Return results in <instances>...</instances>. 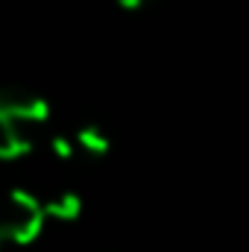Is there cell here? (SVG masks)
<instances>
[{
    "label": "cell",
    "mask_w": 249,
    "mask_h": 252,
    "mask_svg": "<svg viewBox=\"0 0 249 252\" xmlns=\"http://www.w3.org/2000/svg\"><path fill=\"white\" fill-rule=\"evenodd\" d=\"M50 132V106L32 91H6L0 97V153L3 158H27L47 147Z\"/></svg>",
    "instance_id": "cell-1"
},
{
    "label": "cell",
    "mask_w": 249,
    "mask_h": 252,
    "mask_svg": "<svg viewBox=\"0 0 249 252\" xmlns=\"http://www.w3.org/2000/svg\"><path fill=\"white\" fill-rule=\"evenodd\" d=\"M50 220L44 202L38 193L24 188H15L6 193L3 211H0V238L15 247H30L41 238L44 223Z\"/></svg>",
    "instance_id": "cell-2"
},
{
    "label": "cell",
    "mask_w": 249,
    "mask_h": 252,
    "mask_svg": "<svg viewBox=\"0 0 249 252\" xmlns=\"http://www.w3.org/2000/svg\"><path fill=\"white\" fill-rule=\"evenodd\" d=\"M115 3H118L121 9H126V12H135V9H141L147 0H115Z\"/></svg>",
    "instance_id": "cell-3"
}]
</instances>
